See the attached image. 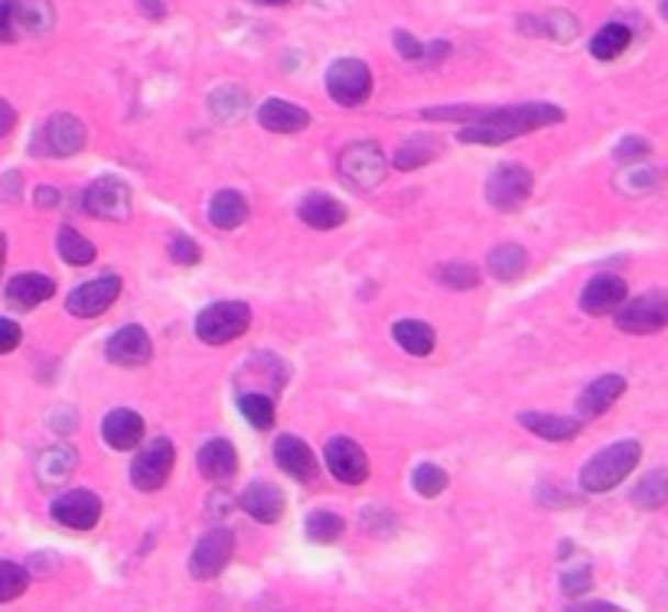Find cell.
Instances as JSON below:
<instances>
[{
    "instance_id": "cell-41",
    "label": "cell",
    "mask_w": 668,
    "mask_h": 612,
    "mask_svg": "<svg viewBox=\"0 0 668 612\" xmlns=\"http://www.w3.org/2000/svg\"><path fill=\"white\" fill-rule=\"evenodd\" d=\"M26 587H30L26 567H20L13 560H0V603H10V600L23 597Z\"/></svg>"
},
{
    "instance_id": "cell-5",
    "label": "cell",
    "mask_w": 668,
    "mask_h": 612,
    "mask_svg": "<svg viewBox=\"0 0 668 612\" xmlns=\"http://www.w3.org/2000/svg\"><path fill=\"white\" fill-rule=\"evenodd\" d=\"M535 176L525 164H499L486 179V202L499 212H515L532 199Z\"/></svg>"
},
{
    "instance_id": "cell-19",
    "label": "cell",
    "mask_w": 668,
    "mask_h": 612,
    "mask_svg": "<svg viewBox=\"0 0 668 612\" xmlns=\"http://www.w3.org/2000/svg\"><path fill=\"white\" fill-rule=\"evenodd\" d=\"M56 293V280L49 274H40V270H26V274H16L3 297L13 310H36L40 303H46L49 297Z\"/></svg>"
},
{
    "instance_id": "cell-9",
    "label": "cell",
    "mask_w": 668,
    "mask_h": 612,
    "mask_svg": "<svg viewBox=\"0 0 668 612\" xmlns=\"http://www.w3.org/2000/svg\"><path fill=\"white\" fill-rule=\"evenodd\" d=\"M339 174L349 186L356 189H376L385 179V170H388V160H385L382 147L372 144V141H359V144H349L339 160H336Z\"/></svg>"
},
{
    "instance_id": "cell-22",
    "label": "cell",
    "mask_w": 668,
    "mask_h": 612,
    "mask_svg": "<svg viewBox=\"0 0 668 612\" xmlns=\"http://www.w3.org/2000/svg\"><path fill=\"white\" fill-rule=\"evenodd\" d=\"M196 466L209 482H229L238 472V453L229 439H209L196 453Z\"/></svg>"
},
{
    "instance_id": "cell-56",
    "label": "cell",
    "mask_w": 668,
    "mask_h": 612,
    "mask_svg": "<svg viewBox=\"0 0 668 612\" xmlns=\"http://www.w3.org/2000/svg\"><path fill=\"white\" fill-rule=\"evenodd\" d=\"M255 3H261V7H285L290 0H255Z\"/></svg>"
},
{
    "instance_id": "cell-49",
    "label": "cell",
    "mask_w": 668,
    "mask_h": 612,
    "mask_svg": "<svg viewBox=\"0 0 668 612\" xmlns=\"http://www.w3.org/2000/svg\"><path fill=\"white\" fill-rule=\"evenodd\" d=\"M20 343H23V330H20L13 320H3V316H0V355L13 352Z\"/></svg>"
},
{
    "instance_id": "cell-53",
    "label": "cell",
    "mask_w": 668,
    "mask_h": 612,
    "mask_svg": "<svg viewBox=\"0 0 668 612\" xmlns=\"http://www.w3.org/2000/svg\"><path fill=\"white\" fill-rule=\"evenodd\" d=\"M36 205H40V209H56V205H59V192H56L53 186H40V189H36Z\"/></svg>"
},
{
    "instance_id": "cell-23",
    "label": "cell",
    "mask_w": 668,
    "mask_h": 612,
    "mask_svg": "<svg viewBox=\"0 0 668 612\" xmlns=\"http://www.w3.org/2000/svg\"><path fill=\"white\" fill-rule=\"evenodd\" d=\"M101 437L111 449L124 453V449H134L141 439H144V418L137 411H127V408H118L111 411L104 421H101Z\"/></svg>"
},
{
    "instance_id": "cell-40",
    "label": "cell",
    "mask_w": 668,
    "mask_h": 612,
    "mask_svg": "<svg viewBox=\"0 0 668 612\" xmlns=\"http://www.w3.org/2000/svg\"><path fill=\"white\" fill-rule=\"evenodd\" d=\"M532 30H535L532 36H552V40H558V43H571L574 36H577V20H574L571 13L555 10V13H548V16L535 20V26H532Z\"/></svg>"
},
{
    "instance_id": "cell-28",
    "label": "cell",
    "mask_w": 668,
    "mask_h": 612,
    "mask_svg": "<svg viewBox=\"0 0 668 612\" xmlns=\"http://www.w3.org/2000/svg\"><path fill=\"white\" fill-rule=\"evenodd\" d=\"M633 43V30L626 23H606L593 33L590 40V56L600 63H613L616 56H623Z\"/></svg>"
},
{
    "instance_id": "cell-29",
    "label": "cell",
    "mask_w": 668,
    "mask_h": 612,
    "mask_svg": "<svg viewBox=\"0 0 668 612\" xmlns=\"http://www.w3.org/2000/svg\"><path fill=\"white\" fill-rule=\"evenodd\" d=\"M391 336H394L398 349H404L408 355H417V358L431 355L434 346H437V333L427 323H421V320H401V323H394Z\"/></svg>"
},
{
    "instance_id": "cell-21",
    "label": "cell",
    "mask_w": 668,
    "mask_h": 612,
    "mask_svg": "<svg viewBox=\"0 0 668 612\" xmlns=\"http://www.w3.org/2000/svg\"><path fill=\"white\" fill-rule=\"evenodd\" d=\"M275 459L290 479L297 482H313L316 479V456L313 449L293 434H281L275 439Z\"/></svg>"
},
{
    "instance_id": "cell-31",
    "label": "cell",
    "mask_w": 668,
    "mask_h": 612,
    "mask_svg": "<svg viewBox=\"0 0 668 612\" xmlns=\"http://www.w3.org/2000/svg\"><path fill=\"white\" fill-rule=\"evenodd\" d=\"M209 111L219 118V121H242L245 111H248V94L245 88L238 86H219L209 94Z\"/></svg>"
},
{
    "instance_id": "cell-54",
    "label": "cell",
    "mask_w": 668,
    "mask_h": 612,
    "mask_svg": "<svg viewBox=\"0 0 668 612\" xmlns=\"http://www.w3.org/2000/svg\"><path fill=\"white\" fill-rule=\"evenodd\" d=\"M137 7H141V13L151 16V20H164V16H167L164 0H137Z\"/></svg>"
},
{
    "instance_id": "cell-50",
    "label": "cell",
    "mask_w": 668,
    "mask_h": 612,
    "mask_svg": "<svg viewBox=\"0 0 668 612\" xmlns=\"http://www.w3.org/2000/svg\"><path fill=\"white\" fill-rule=\"evenodd\" d=\"M13 127H16V111H13V104H10V101H3V98H0V141H3V137L13 131Z\"/></svg>"
},
{
    "instance_id": "cell-46",
    "label": "cell",
    "mask_w": 668,
    "mask_h": 612,
    "mask_svg": "<svg viewBox=\"0 0 668 612\" xmlns=\"http://www.w3.org/2000/svg\"><path fill=\"white\" fill-rule=\"evenodd\" d=\"M649 141L646 137H623L620 144H616V151H613V157L620 160V164H633V160H643V157H649Z\"/></svg>"
},
{
    "instance_id": "cell-20",
    "label": "cell",
    "mask_w": 668,
    "mask_h": 612,
    "mask_svg": "<svg viewBox=\"0 0 668 612\" xmlns=\"http://www.w3.org/2000/svg\"><path fill=\"white\" fill-rule=\"evenodd\" d=\"M297 215H300L303 225H310L316 232H333V229L346 225V219H349L346 205L339 199H333V196H323V192L303 196V202L297 205Z\"/></svg>"
},
{
    "instance_id": "cell-25",
    "label": "cell",
    "mask_w": 668,
    "mask_h": 612,
    "mask_svg": "<svg viewBox=\"0 0 668 612\" xmlns=\"http://www.w3.org/2000/svg\"><path fill=\"white\" fill-rule=\"evenodd\" d=\"M76 466H79V453L73 446L56 443V446H49V449L40 453V459H36V479L53 489V486L69 482V476L76 472Z\"/></svg>"
},
{
    "instance_id": "cell-11",
    "label": "cell",
    "mask_w": 668,
    "mask_h": 612,
    "mask_svg": "<svg viewBox=\"0 0 668 612\" xmlns=\"http://www.w3.org/2000/svg\"><path fill=\"white\" fill-rule=\"evenodd\" d=\"M235 554V534L229 527H212L196 541L190 554V577L192 580H215Z\"/></svg>"
},
{
    "instance_id": "cell-26",
    "label": "cell",
    "mask_w": 668,
    "mask_h": 612,
    "mask_svg": "<svg viewBox=\"0 0 668 612\" xmlns=\"http://www.w3.org/2000/svg\"><path fill=\"white\" fill-rule=\"evenodd\" d=\"M519 424L542 439H552V443H565L580 434L583 421H574V418H561V414H538V411H525L519 414Z\"/></svg>"
},
{
    "instance_id": "cell-55",
    "label": "cell",
    "mask_w": 668,
    "mask_h": 612,
    "mask_svg": "<svg viewBox=\"0 0 668 612\" xmlns=\"http://www.w3.org/2000/svg\"><path fill=\"white\" fill-rule=\"evenodd\" d=\"M3 264H7V238L0 235V274H3Z\"/></svg>"
},
{
    "instance_id": "cell-13",
    "label": "cell",
    "mask_w": 668,
    "mask_h": 612,
    "mask_svg": "<svg viewBox=\"0 0 668 612\" xmlns=\"http://www.w3.org/2000/svg\"><path fill=\"white\" fill-rule=\"evenodd\" d=\"M121 297V277L118 274H101L96 280L76 287L66 300V310L79 320H92V316H101L114 300Z\"/></svg>"
},
{
    "instance_id": "cell-36",
    "label": "cell",
    "mask_w": 668,
    "mask_h": 612,
    "mask_svg": "<svg viewBox=\"0 0 668 612\" xmlns=\"http://www.w3.org/2000/svg\"><path fill=\"white\" fill-rule=\"evenodd\" d=\"M343 531H346L343 515H336V512H330V509H316V512H310V519H307V537H310L313 544H336V541L343 537Z\"/></svg>"
},
{
    "instance_id": "cell-18",
    "label": "cell",
    "mask_w": 668,
    "mask_h": 612,
    "mask_svg": "<svg viewBox=\"0 0 668 612\" xmlns=\"http://www.w3.org/2000/svg\"><path fill=\"white\" fill-rule=\"evenodd\" d=\"M238 505H242V512L252 515L255 522H261V525H275V522H281V515H285L287 499L278 486L258 479V482H252V486L238 496Z\"/></svg>"
},
{
    "instance_id": "cell-34",
    "label": "cell",
    "mask_w": 668,
    "mask_h": 612,
    "mask_svg": "<svg viewBox=\"0 0 668 612\" xmlns=\"http://www.w3.org/2000/svg\"><path fill=\"white\" fill-rule=\"evenodd\" d=\"M56 23L53 0H20V30L30 36H46Z\"/></svg>"
},
{
    "instance_id": "cell-47",
    "label": "cell",
    "mask_w": 668,
    "mask_h": 612,
    "mask_svg": "<svg viewBox=\"0 0 668 612\" xmlns=\"http://www.w3.org/2000/svg\"><path fill=\"white\" fill-rule=\"evenodd\" d=\"M170 258H174V264L192 267V264H199L202 252H199V245H196L192 238H187V235H177V238L170 242Z\"/></svg>"
},
{
    "instance_id": "cell-30",
    "label": "cell",
    "mask_w": 668,
    "mask_h": 612,
    "mask_svg": "<svg viewBox=\"0 0 668 612\" xmlns=\"http://www.w3.org/2000/svg\"><path fill=\"white\" fill-rule=\"evenodd\" d=\"M486 264H489V274H492L496 280L509 283V280H519V277L525 274L528 255H525L522 245H499V248L489 252V262Z\"/></svg>"
},
{
    "instance_id": "cell-15",
    "label": "cell",
    "mask_w": 668,
    "mask_h": 612,
    "mask_svg": "<svg viewBox=\"0 0 668 612\" xmlns=\"http://www.w3.org/2000/svg\"><path fill=\"white\" fill-rule=\"evenodd\" d=\"M104 355H108L111 365H121V368H141V365L151 361L154 343H151V336H147L144 326L127 323V326H121V330L108 340Z\"/></svg>"
},
{
    "instance_id": "cell-32",
    "label": "cell",
    "mask_w": 668,
    "mask_h": 612,
    "mask_svg": "<svg viewBox=\"0 0 668 612\" xmlns=\"http://www.w3.org/2000/svg\"><path fill=\"white\" fill-rule=\"evenodd\" d=\"M56 248H59V258L66 264H73V267H86V264L96 262L98 248L86 238V235H79L73 225H66V229H59V235H56Z\"/></svg>"
},
{
    "instance_id": "cell-51",
    "label": "cell",
    "mask_w": 668,
    "mask_h": 612,
    "mask_svg": "<svg viewBox=\"0 0 668 612\" xmlns=\"http://www.w3.org/2000/svg\"><path fill=\"white\" fill-rule=\"evenodd\" d=\"M20 186H23L20 174H7L3 176V182H0V196H3L7 202H16V199H20Z\"/></svg>"
},
{
    "instance_id": "cell-33",
    "label": "cell",
    "mask_w": 668,
    "mask_h": 612,
    "mask_svg": "<svg viewBox=\"0 0 668 612\" xmlns=\"http://www.w3.org/2000/svg\"><path fill=\"white\" fill-rule=\"evenodd\" d=\"M437 154H441V144H437V141H431V137H411L408 144L398 147L394 167H398L401 174H411V170H417V167H427Z\"/></svg>"
},
{
    "instance_id": "cell-42",
    "label": "cell",
    "mask_w": 668,
    "mask_h": 612,
    "mask_svg": "<svg viewBox=\"0 0 668 612\" xmlns=\"http://www.w3.org/2000/svg\"><path fill=\"white\" fill-rule=\"evenodd\" d=\"M486 114V108H477V104H450V108H427L424 118L431 121H479Z\"/></svg>"
},
{
    "instance_id": "cell-8",
    "label": "cell",
    "mask_w": 668,
    "mask_h": 612,
    "mask_svg": "<svg viewBox=\"0 0 668 612\" xmlns=\"http://www.w3.org/2000/svg\"><path fill=\"white\" fill-rule=\"evenodd\" d=\"M668 323V297L666 293H643L636 300H623L616 307V330L630 336H653L663 333Z\"/></svg>"
},
{
    "instance_id": "cell-1",
    "label": "cell",
    "mask_w": 668,
    "mask_h": 612,
    "mask_svg": "<svg viewBox=\"0 0 668 612\" xmlns=\"http://www.w3.org/2000/svg\"><path fill=\"white\" fill-rule=\"evenodd\" d=\"M565 121V111L558 104L548 101H528V104H512V108H492L486 111L479 121L460 127V141L464 144H482V147H496V144H509L522 134L542 131V127H555Z\"/></svg>"
},
{
    "instance_id": "cell-43",
    "label": "cell",
    "mask_w": 668,
    "mask_h": 612,
    "mask_svg": "<svg viewBox=\"0 0 668 612\" xmlns=\"http://www.w3.org/2000/svg\"><path fill=\"white\" fill-rule=\"evenodd\" d=\"M20 36V0H0V43H16Z\"/></svg>"
},
{
    "instance_id": "cell-16",
    "label": "cell",
    "mask_w": 668,
    "mask_h": 612,
    "mask_svg": "<svg viewBox=\"0 0 668 612\" xmlns=\"http://www.w3.org/2000/svg\"><path fill=\"white\" fill-rule=\"evenodd\" d=\"M626 300V280L616 274H597L580 290V310L587 316H606L616 313V307Z\"/></svg>"
},
{
    "instance_id": "cell-6",
    "label": "cell",
    "mask_w": 668,
    "mask_h": 612,
    "mask_svg": "<svg viewBox=\"0 0 668 612\" xmlns=\"http://www.w3.org/2000/svg\"><path fill=\"white\" fill-rule=\"evenodd\" d=\"M326 94L343 104V108H356L366 104L372 94V73L363 59L343 56L326 69Z\"/></svg>"
},
{
    "instance_id": "cell-27",
    "label": "cell",
    "mask_w": 668,
    "mask_h": 612,
    "mask_svg": "<svg viewBox=\"0 0 668 612\" xmlns=\"http://www.w3.org/2000/svg\"><path fill=\"white\" fill-rule=\"evenodd\" d=\"M248 219V199L235 189H222L209 202V222L222 232H235Z\"/></svg>"
},
{
    "instance_id": "cell-45",
    "label": "cell",
    "mask_w": 668,
    "mask_h": 612,
    "mask_svg": "<svg viewBox=\"0 0 668 612\" xmlns=\"http://www.w3.org/2000/svg\"><path fill=\"white\" fill-rule=\"evenodd\" d=\"M656 179H659L656 170H630V174L620 176V182H616V186H620L626 196H639V192L653 189V186H656Z\"/></svg>"
},
{
    "instance_id": "cell-12",
    "label": "cell",
    "mask_w": 668,
    "mask_h": 612,
    "mask_svg": "<svg viewBox=\"0 0 668 612\" xmlns=\"http://www.w3.org/2000/svg\"><path fill=\"white\" fill-rule=\"evenodd\" d=\"M49 515H53V522H59L63 527L89 531V527H96L101 522V499L89 489H69V492L53 499Z\"/></svg>"
},
{
    "instance_id": "cell-48",
    "label": "cell",
    "mask_w": 668,
    "mask_h": 612,
    "mask_svg": "<svg viewBox=\"0 0 668 612\" xmlns=\"http://www.w3.org/2000/svg\"><path fill=\"white\" fill-rule=\"evenodd\" d=\"M394 49H398L401 59H411V63L424 59V43L408 30H394Z\"/></svg>"
},
{
    "instance_id": "cell-7",
    "label": "cell",
    "mask_w": 668,
    "mask_h": 612,
    "mask_svg": "<svg viewBox=\"0 0 668 612\" xmlns=\"http://www.w3.org/2000/svg\"><path fill=\"white\" fill-rule=\"evenodd\" d=\"M177 463V449L167 437H154L134 459H131V482L141 492H157L167 486Z\"/></svg>"
},
{
    "instance_id": "cell-38",
    "label": "cell",
    "mask_w": 668,
    "mask_h": 612,
    "mask_svg": "<svg viewBox=\"0 0 668 612\" xmlns=\"http://www.w3.org/2000/svg\"><path fill=\"white\" fill-rule=\"evenodd\" d=\"M434 277H437V283H444L450 290H474V287H479V270L467 262L441 264L434 270Z\"/></svg>"
},
{
    "instance_id": "cell-17",
    "label": "cell",
    "mask_w": 668,
    "mask_h": 612,
    "mask_svg": "<svg viewBox=\"0 0 668 612\" xmlns=\"http://www.w3.org/2000/svg\"><path fill=\"white\" fill-rule=\"evenodd\" d=\"M623 391H626V378H623V375H600V378H593V381L580 391V398H577V414H580V421H593V418L606 414V411L623 398Z\"/></svg>"
},
{
    "instance_id": "cell-24",
    "label": "cell",
    "mask_w": 668,
    "mask_h": 612,
    "mask_svg": "<svg viewBox=\"0 0 668 612\" xmlns=\"http://www.w3.org/2000/svg\"><path fill=\"white\" fill-rule=\"evenodd\" d=\"M258 124L271 134H297L310 124V111L300 104H290L285 98H268L258 108Z\"/></svg>"
},
{
    "instance_id": "cell-52",
    "label": "cell",
    "mask_w": 668,
    "mask_h": 612,
    "mask_svg": "<svg viewBox=\"0 0 668 612\" xmlns=\"http://www.w3.org/2000/svg\"><path fill=\"white\" fill-rule=\"evenodd\" d=\"M565 612H623V610L613 607V603H603V600H590V603H574V607H568Z\"/></svg>"
},
{
    "instance_id": "cell-10",
    "label": "cell",
    "mask_w": 668,
    "mask_h": 612,
    "mask_svg": "<svg viewBox=\"0 0 668 612\" xmlns=\"http://www.w3.org/2000/svg\"><path fill=\"white\" fill-rule=\"evenodd\" d=\"M134 209L131 186L121 176H98L86 189V212L101 222H127Z\"/></svg>"
},
{
    "instance_id": "cell-44",
    "label": "cell",
    "mask_w": 668,
    "mask_h": 612,
    "mask_svg": "<svg viewBox=\"0 0 668 612\" xmlns=\"http://www.w3.org/2000/svg\"><path fill=\"white\" fill-rule=\"evenodd\" d=\"M590 587H593V574H590V567H583V564L561 574V590H565L568 597H583Z\"/></svg>"
},
{
    "instance_id": "cell-3",
    "label": "cell",
    "mask_w": 668,
    "mask_h": 612,
    "mask_svg": "<svg viewBox=\"0 0 668 612\" xmlns=\"http://www.w3.org/2000/svg\"><path fill=\"white\" fill-rule=\"evenodd\" d=\"M86 141H89L86 124H82L76 114L59 111V114L46 118V121L36 127L30 151H33V157H53V160H66V157L82 154Z\"/></svg>"
},
{
    "instance_id": "cell-39",
    "label": "cell",
    "mask_w": 668,
    "mask_h": 612,
    "mask_svg": "<svg viewBox=\"0 0 668 612\" xmlns=\"http://www.w3.org/2000/svg\"><path fill=\"white\" fill-rule=\"evenodd\" d=\"M411 486H414L417 496H424V499H437V496L450 486V479H447V472H444L441 466H434V463H421V466L414 469V476H411Z\"/></svg>"
},
{
    "instance_id": "cell-14",
    "label": "cell",
    "mask_w": 668,
    "mask_h": 612,
    "mask_svg": "<svg viewBox=\"0 0 668 612\" xmlns=\"http://www.w3.org/2000/svg\"><path fill=\"white\" fill-rule=\"evenodd\" d=\"M326 466L343 486H363L369 479V456L349 437H333L326 443Z\"/></svg>"
},
{
    "instance_id": "cell-4",
    "label": "cell",
    "mask_w": 668,
    "mask_h": 612,
    "mask_svg": "<svg viewBox=\"0 0 668 612\" xmlns=\"http://www.w3.org/2000/svg\"><path fill=\"white\" fill-rule=\"evenodd\" d=\"M252 326V307L242 300H219L209 303L199 316H196V336L205 346H225L235 343L238 336H245V330Z\"/></svg>"
},
{
    "instance_id": "cell-37",
    "label": "cell",
    "mask_w": 668,
    "mask_h": 612,
    "mask_svg": "<svg viewBox=\"0 0 668 612\" xmlns=\"http://www.w3.org/2000/svg\"><path fill=\"white\" fill-rule=\"evenodd\" d=\"M238 408H242V418L255 427V431H271L275 427V401L261 391H252V394H242L238 398Z\"/></svg>"
},
{
    "instance_id": "cell-2",
    "label": "cell",
    "mask_w": 668,
    "mask_h": 612,
    "mask_svg": "<svg viewBox=\"0 0 668 612\" xmlns=\"http://www.w3.org/2000/svg\"><path fill=\"white\" fill-rule=\"evenodd\" d=\"M643 459V446L636 439H620L606 449H600L583 469H580V489L590 496L616 489Z\"/></svg>"
},
{
    "instance_id": "cell-35",
    "label": "cell",
    "mask_w": 668,
    "mask_h": 612,
    "mask_svg": "<svg viewBox=\"0 0 668 612\" xmlns=\"http://www.w3.org/2000/svg\"><path fill=\"white\" fill-rule=\"evenodd\" d=\"M668 499V476L666 469H656V472H649L636 489H633V505L636 509H643V512H656V509H663Z\"/></svg>"
}]
</instances>
